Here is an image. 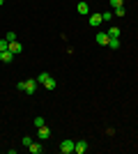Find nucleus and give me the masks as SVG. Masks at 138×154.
I'll use <instances>...</instances> for the list:
<instances>
[{"label":"nucleus","mask_w":138,"mask_h":154,"mask_svg":"<svg viewBox=\"0 0 138 154\" xmlns=\"http://www.w3.org/2000/svg\"><path fill=\"white\" fill-rule=\"evenodd\" d=\"M37 88H39V83H37V78H30V81H26V85H23V92H28V94H32V92H37Z\"/></svg>","instance_id":"nucleus-1"},{"label":"nucleus","mask_w":138,"mask_h":154,"mask_svg":"<svg viewBox=\"0 0 138 154\" xmlns=\"http://www.w3.org/2000/svg\"><path fill=\"white\" fill-rule=\"evenodd\" d=\"M74 145H76L74 140H62V143H60V152H62V154H72Z\"/></svg>","instance_id":"nucleus-2"},{"label":"nucleus","mask_w":138,"mask_h":154,"mask_svg":"<svg viewBox=\"0 0 138 154\" xmlns=\"http://www.w3.org/2000/svg\"><path fill=\"white\" fill-rule=\"evenodd\" d=\"M108 32H97V35H94V42H97L99 46H108Z\"/></svg>","instance_id":"nucleus-3"},{"label":"nucleus","mask_w":138,"mask_h":154,"mask_svg":"<svg viewBox=\"0 0 138 154\" xmlns=\"http://www.w3.org/2000/svg\"><path fill=\"white\" fill-rule=\"evenodd\" d=\"M37 136H39V140H48V138H51V129L44 124V127L37 129Z\"/></svg>","instance_id":"nucleus-4"},{"label":"nucleus","mask_w":138,"mask_h":154,"mask_svg":"<svg viewBox=\"0 0 138 154\" xmlns=\"http://www.w3.org/2000/svg\"><path fill=\"white\" fill-rule=\"evenodd\" d=\"M101 23H104V19H101V14H90V26H92V28L101 26Z\"/></svg>","instance_id":"nucleus-5"},{"label":"nucleus","mask_w":138,"mask_h":154,"mask_svg":"<svg viewBox=\"0 0 138 154\" xmlns=\"http://www.w3.org/2000/svg\"><path fill=\"white\" fill-rule=\"evenodd\" d=\"M21 51H23V44H19V42H9V53L19 55Z\"/></svg>","instance_id":"nucleus-6"},{"label":"nucleus","mask_w":138,"mask_h":154,"mask_svg":"<svg viewBox=\"0 0 138 154\" xmlns=\"http://www.w3.org/2000/svg\"><path fill=\"white\" fill-rule=\"evenodd\" d=\"M85 149H87V143L85 140H78L76 145H74V152H76V154H85Z\"/></svg>","instance_id":"nucleus-7"},{"label":"nucleus","mask_w":138,"mask_h":154,"mask_svg":"<svg viewBox=\"0 0 138 154\" xmlns=\"http://www.w3.org/2000/svg\"><path fill=\"white\" fill-rule=\"evenodd\" d=\"M28 149H30V154H41V152H44L41 143H32V145H28Z\"/></svg>","instance_id":"nucleus-8"},{"label":"nucleus","mask_w":138,"mask_h":154,"mask_svg":"<svg viewBox=\"0 0 138 154\" xmlns=\"http://www.w3.org/2000/svg\"><path fill=\"white\" fill-rule=\"evenodd\" d=\"M14 60V53L9 51H0V62H12Z\"/></svg>","instance_id":"nucleus-9"},{"label":"nucleus","mask_w":138,"mask_h":154,"mask_svg":"<svg viewBox=\"0 0 138 154\" xmlns=\"http://www.w3.org/2000/svg\"><path fill=\"white\" fill-rule=\"evenodd\" d=\"M41 85H44L46 90H55V85H58V83H55V78H51V76H48V78H46V81H44Z\"/></svg>","instance_id":"nucleus-10"},{"label":"nucleus","mask_w":138,"mask_h":154,"mask_svg":"<svg viewBox=\"0 0 138 154\" xmlns=\"http://www.w3.org/2000/svg\"><path fill=\"white\" fill-rule=\"evenodd\" d=\"M76 9H78V14H83V16H85V14H90V7H87V2H78V5H76Z\"/></svg>","instance_id":"nucleus-11"},{"label":"nucleus","mask_w":138,"mask_h":154,"mask_svg":"<svg viewBox=\"0 0 138 154\" xmlns=\"http://www.w3.org/2000/svg\"><path fill=\"white\" fill-rule=\"evenodd\" d=\"M108 48H113V51L120 48V39L118 37H111V39H108Z\"/></svg>","instance_id":"nucleus-12"},{"label":"nucleus","mask_w":138,"mask_h":154,"mask_svg":"<svg viewBox=\"0 0 138 154\" xmlns=\"http://www.w3.org/2000/svg\"><path fill=\"white\" fill-rule=\"evenodd\" d=\"M108 2H111L113 9H118V7H124V0H108Z\"/></svg>","instance_id":"nucleus-13"},{"label":"nucleus","mask_w":138,"mask_h":154,"mask_svg":"<svg viewBox=\"0 0 138 154\" xmlns=\"http://www.w3.org/2000/svg\"><path fill=\"white\" fill-rule=\"evenodd\" d=\"M108 37H120V28H115V26H113L111 30H108Z\"/></svg>","instance_id":"nucleus-14"},{"label":"nucleus","mask_w":138,"mask_h":154,"mask_svg":"<svg viewBox=\"0 0 138 154\" xmlns=\"http://www.w3.org/2000/svg\"><path fill=\"white\" fill-rule=\"evenodd\" d=\"M0 51H9V42L7 39H0Z\"/></svg>","instance_id":"nucleus-15"},{"label":"nucleus","mask_w":138,"mask_h":154,"mask_svg":"<svg viewBox=\"0 0 138 154\" xmlns=\"http://www.w3.org/2000/svg\"><path fill=\"white\" fill-rule=\"evenodd\" d=\"M32 124H35L37 129H39V127H44L46 122H44V117H35V122H32Z\"/></svg>","instance_id":"nucleus-16"},{"label":"nucleus","mask_w":138,"mask_h":154,"mask_svg":"<svg viewBox=\"0 0 138 154\" xmlns=\"http://www.w3.org/2000/svg\"><path fill=\"white\" fill-rule=\"evenodd\" d=\"M46 78H48V74H46V71H41V74H37V83H44Z\"/></svg>","instance_id":"nucleus-17"},{"label":"nucleus","mask_w":138,"mask_h":154,"mask_svg":"<svg viewBox=\"0 0 138 154\" xmlns=\"http://www.w3.org/2000/svg\"><path fill=\"white\" fill-rule=\"evenodd\" d=\"M113 16H115V14H113V12H108V9H106V12L101 14V19H104V21H111Z\"/></svg>","instance_id":"nucleus-18"},{"label":"nucleus","mask_w":138,"mask_h":154,"mask_svg":"<svg viewBox=\"0 0 138 154\" xmlns=\"http://www.w3.org/2000/svg\"><path fill=\"white\" fill-rule=\"evenodd\" d=\"M113 14H115V16H120V19H122V16H124V7H118V9H113Z\"/></svg>","instance_id":"nucleus-19"},{"label":"nucleus","mask_w":138,"mask_h":154,"mask_svg":"<svg viewBox=\"0 0 138 154\" xmlns=\"http://www.w3.org/2000/svg\"><path fill=\"white\" fill-rule=\"evenodd\" d=\"M5 39H7V42H16V35H14V32H7Z\"/></svg>","instance_id":"nucleus-20"},{"label":"nucleus","mask_w":138,"mask_h":154,"mask_svg":"<svg viewBox=\"0 0 138 154\" xmlns=\"http://www.w3.org/2000/svg\"><path fill=\"white\" fill-rule=\"evenodd\" d=\"M23 145H26V147H28V145H32V138H30V136H23Z\"/></svg>","instance_id":"nucleus-21"},{"label":"nucleus","mask_w":138,"mask_h":154,"mask_svg":"<svg viewBox=\"0 0 138 154\" xmlns=\"http://www.w3.org/2000/svg\"><path fill=\"white\" fill-rule=\"evenodd\" d=\"M2 2H5V0H0V7H2Z\"/></svg>","instance_id":"nucleus-22"}]
</instances>
